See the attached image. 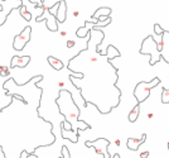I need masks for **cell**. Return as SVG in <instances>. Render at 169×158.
<instances>
[{
  "label": "cell",
  "mask_w": 169,
  "mask_h": 158,
  "mask_svg": "<svg viewBox=\"0 0 169 158\" xmlns=\"http://www.w3.org/2000/svg\"><path fill=\"white\" fill-rule=\"evenodd\" d=\"M105 34L101 29L90 31L87 47L68 61L67 67L73 72L83 74L82 78L69 76L75 87L80 90L84 106L94 104L101 114H109L119 106L121 91L116 86L119 80L117 68L111 63L115 57H120V51L112 44L107 46L106 52H101L98 47Z\"/></svg>",
  "instance_id": "obj_1"
},
{
  "label": "cell",
  "mask_w": 169,
  "mask_h": 158,
  "mask_svg": "<svg viewBox=\"0 0 169 158\" xmlns=\"http://www.w3.org/2000/svg\"><path fill=\"white\" fill-rule=\"evenodd\" d=\"M160 84V78L159 77H154L151 81L145 82V81H140L136 84L135 89H134V97L136 99L138 104L144 103L145 100L150 96V91L157 87V86Z\"/></svg>",
  "instance_id": "obj_4"
},
{
  "label": "cell",
  "mask_w": 169,
  "mask_h": 158,
  "mask_svg": "<svg viewBox=\"0 0 169 158\" xmlns=\"http://www.w3.org/2000/svg\"><path fill=\"white\" fill-rule=\"evenodd\" d=\"M168 150H169V142H168Z\"/></svg>",
  "instance_id": "obj_27"
},
{
  "label": "cell",
  "mask_w": 169,
  "mask_h": 158,
  "mask_svg": "<svg viewBox=\"0 0 169 158\" xmlns=\"http://www.w3.org/2000/svg\"><path fill=\"white\" fill-rule=\"evenodd\" d=\"M10 67H6V66H0V76L5 77V76H9L10 75Z\"/></svg>",
  "instance_id": "obj_18"
},
{
  "label": "cell",
  "mask_w": 169,
  "mask_h": 158,
  "mask_svg": "<svg viewBox=\"0 0 169 158\" xmlns=\"http://www.w3.org/2000/svg\"><path fill=\"white\" fill-rule=\"evenodd\" d=\"M67 18V3L66 0H61L57 5V10H56V19L59 23H65Z\"/></svg>",
  "instance_id": "obj_7"
},
{
  "label": "cell",
  "mask_w": 169,
  "mask_h": 158,
  "mask_svg": "<svg viewBox=\"0 0 169 158\" xmlns=\"http://www.w3.org/2000/svg\"><path fill=\"white\" fill-rule=\"evenodd\" d=\"M19 14H20V15H22L27 21H29V20H32V14H30V12L29 10H28L27 9V6L23 4V5H20L19 6Z\"/></svg>",
  "instance_id": "obj_15"
},
{
  "label": "cell",
  "mask_w": 169,
  "mask_h": 158,
  "mask_svg": "<svg viewBox=\"0 0 169 158\" xmlns=\"http://www.w3.org/2000/svg\"><path fill=\"white\" fill-rule=\"evenodd\" d=\"M149 157V152L148 150H145V152H142L140 153V158H148Z\"/></svg>",
  "instance_id": "obj_22"
},
{
  "label": "cell",
  "mask_w": 169,
  "mask_h": 158,
  "mask_svg": "<svg viewBox=\"0 0 169 158\" xmlns=\"http://www.w3.org/2000/svg\"><path fill=\"white\" fill-rule=\"evenodd\" d=\"M27 158H38V157L34 154V153H28V154H27Z\"/></svg>",
  "instance_id": "obj_24"
},
{
  "label": "cell",
  "mask_w": 169,
  "mask_h": 158,
  "mask_svg": "<svg viewBox=\"0 0 169 158\" xmlns=\"http://www.w3.org/2000/svg\"><path fill=\"white\" fill-rule=\"evenodd\" d=\"M111 8H109V6H102V8H98L94 14H92V19H96L98 20V18L100 17H110L111 14Z\"/></svg>",
  "instance_id": "obj_11"
},
{
  "label": "cell",
  "mask_w": 169,
  "mask_h": 158,
  "mask_svg": "<svg viewBox=\"0 0 169 158\" xmlns=\"http://www.w3.org/2000/svg\"><path fill=\"white\" fill-rule=\"evenodd\" d=\"M163 39V48H161V60L169 63V31H164L161 34Z\"/></svg>",
  "instance_id": "obj_9"
},
{
  "label": "cell",
  "mask_w": 169,
  "mask_h": 158,
  "mask_svg": "<svg viewBox=\"0 0 169 158\" xmlns=\"http://www.w3.org/2000/svg\"><path fill=\"white\" fill-rule=\"evenodd\" d=\"M139 52L142 54L150 56V61H149L150 66H154V64H157L159 61H161V52L158 48V42L154 39L153 35H148V37L143 41Z\"/></svg>",
  "instance_id": "obj_3"
},
{
  "label": "cell",
  "mask_w": 169,
  "mask_h": 158,
  "mask_svg": "<svg viewBox=\"0 0 169 158\" xmlns=\"http://www.w3.org/2000/svg\"><path fill=\"white\" fill-rule=\"evenodd\" d=\"M30 35H32V27H25L22 31V33H19L18 35L14 37L13 48L15 49V51H22L27 43L30 41Z\"/></svg>",
  "instance_id": "obj_6"
},
{
  "label": "cell",
  "mask_w": 169,
  "mask_h": 158,
  "mask_svg": "<svg viewBox=\"0 0 169 158\" xmlns=\"http://www.w3.org/2000/svg\"><path fill=\"white\" fill-rule=\"evenodd\" d=\"M84 146L88 148H94L97 154H102L104 158H111V154L107 152V148L110 146V142L106 138H98L96 140H86Z\"/></svg>",
  "instance_id": "obj_5"
},
{
  "label": "cell",
  "mask_w": 169,
  "mask_h": 158,
  "mask_svg": "<svg viewBox=\"0 0 169 158\" xmlns=\"http://www.w3.org/2000/svg\"><path fill=\"white\" fill-rule=\"evenodd\" d=\"M161 103L163 104L169 103V90L167 89H161Z\"/></svg>",
  "instance_id": "obj_17"
},
{
  "label": "cell",
  "mask_w": 169,
  "mask_h": 158,
  "mask_svg": "<svg viewBox=\"0 0 169 158\" xmlns=\"http://www.w3.org/2000/svg\"><path fill=\"white\" fill-rule=\"evenodd\" d=\"M67 47H68V48L75 47V42H73V41H67Z\"/></svg>",
  "instance_id": "obj_23"
},
{
  "label": "cell",
  "mask_w": 169,
  "mask_h": 158,
  "mask_svg": "<svg viewBox=\"0 0 169 158\" xmlns=\"http://www.w3.org/2000/svg\"><path fill=\"white\" fill-rule=\"evenodd\" d=\"M61 2V0H43V4L44 5V8H46V10H51V9H53L56 5H58V3Z\"/></svg>",
  "instance_id": "obj_16"
},
{
  "label": "cell",
  "mask_w": 169,
  "mask_h": 158,
  "mask_svg": "<svg viewBox=\"0 0 169 158\" xmlns=\"http://www.w3.org/2000/svg\"><path fill=\"white\" fill-rule=\"evenodd\" d=\"M48 63L52 66V68H54L56 71H61L63 70V67H65V64H63V62L58 58H56V57H52V56H49L48 58H47Z\"/></svg>",
  "instance_id": "obj_12"
},
{
  "label": "cell",
  "mask_w": 169,
  "mask_h": 158,
  "mask_svg": "<svg viewBox=\"0 0 169 158\" xmlns=\"http://www.w3.org/2000/svg\"><path fill=\"white\" fill-rule=\"evenodd\" d=\"M59 158H71V153L68 152L67 146H62V156Z\"/></svg>",
  "instance_id": "obj_19"
},
{
  "label": "cell",
  "mask_w": 169,
  "mask_h": 158,
  "mask_svg": "<svg viewBox=\"0 0 169 158\" xmlns=\"http://www.w3.org/2000/svg\"><path fill=\"white\" fill-rule=\"evenodd\" d=\"M145 139H146V134L143 133L142 137H140L139 139H136V138H129L128 142H126V146H128V148L131 149V150H138L139 147L142 146L143 143H145Z\"/></svg>",
  "instance_id": "obj_10"
},
{
  "label": "cell",
  "mask_w": 169,
  "mask_h": 158,
  "mask_svg": "<svg viewBox=\"0 0 169 158\" xmlns=\"http://www.w3.org/2000/svg\"><path fill=\"white\" fill-rule=\"evenodd\" d=\"M163 32H164V29H163V28H161L158 23L154 24V33L158 34V35H161V34H163Z\"/></svg>",
  "instance_id": "obj_20"
},
{
  "label": "cell",
  "mask_w": 169,
  "mask_h": 158,
  "mask_svg": "<svg viewBox=\"0 0 169 158\" xmlns=\"http://www.w3.org/2000/svg\"><path fill=\"white\" fill-rule=\"evenodd\" d=\"M56 103L59 107V113L65 117V120L73 125L75 130L83 132L91 129V125H88L86 121L80 120V107L75 103L72 94L68 90H61L58 97L56 99Z\"/></svg>",
  "instance_id": "obj_2"
},
{
  "label": "cell",
  "mask_w": 169,
  "mask_h": 158,
  "mask_svg": "<svg viewBox=\"0 0 169 158\" xmlns=\"http://www.w3.org/2000/svg\"><path fill=\"white\" fill-rule=\"evenodd\" d=\"M43 20H46V25L48 28V31L51 32H57L58 31V24H57V19L56 17H52L51 18H43Z\"/></svg>",
  "instance_id": "obj_13"
},
{
  "label": "cell",
  "mask_w": 169,
  "mask_h": 158,
  "mask_svg": "<svg viewBox=\"0 0 169 158\" xmlns=\"http://www.w3.org/2000/svg\"><path fill=\"white\" fill-rule=\"evenodd\" d=\"M30 4H34V5H38V4H42L43 3V0H29Z\"/></svg>",
  "instance_id": "obj_21"
},
{
  "label": "cell",
  "mask_w": 169,
  "mask_h": 158,
  "mask_svg": "<svg viewBox=\"0 0 169 158\" xmlns=\"http://www.w3.org/2000/svg\"><path fill=\"white\" fill-rule=\"evenodd\" d=\"M115 144H116V146H120V140H119V139L115 140Z\"/></svg>",
  "instance_id": "obj_26"
},
{
  "label": "cell",
  "mask_w": 169,
  "mask_h": 158,
  "mask_svg": "<svg viewBox=\"0 0 169 158\" xmlns=\"http://www.w3.org/2000/svg\"><path fill=\"white\" fill-rule=\"evenodd\" d=\"M114 158H121V157H120V154H117V153H115V154H114Z\"/></svg>",
  "instance_id": "obj_25"
},
{
  "label": "cell",
  "mask_w": 169,
  "mask_h": 158,
  "mask_svg": "<svg viewBox=\"0 0 169 158\" xmlns=\"http://www.w3.org/2000/svg\"><path fill=\"white\" fill-rule=\"evenodd\" d=\"M30 56H14L11 61H10V68H14V67H20V68H24L28 63L30 62Z\"/></svg>",
  "instance_id": "obj_8"
},
{
  "label": "cell",
  "mask_w": 169,
  "mask_h": 158,
  "mask_svg": "<svg viewBox=\"0 0 169 158\" xmlns=\"http://www.w3.org/2000/svg\"><path fill=\"white\" fill-rule=\"evenodd\" d=\"M139 113H140V104L135 105L132 107V110L130 111V114H129V121H130V123H135V121L138 120Z\"/></svg>",
  "instance_id": "obj_14"
}]
</instances>
